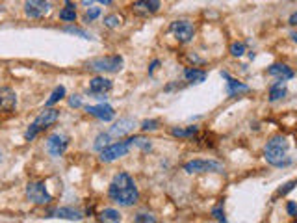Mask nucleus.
Returning <instances> with one entry per match:
<instances>
[{"label":"nucleus","mask_w":297,"mask_h":223,"mask_svg":"<svg viewBox=\"0 0 297 223\" xmlns=\"http://www.w3.org/2000/svg\"><path fill=\"white\" fill-rule=\"evenodd\" d=\"M108 195L119 207H132L137 201V188L128 173H117L110 182Z\"/></svg>","instance_id":"1"},{"label":"nucleus","mask_w":297,"mask_h":223,"mask_svg":"<svg viewBox=\"0 0 297 223\" xmlns=\"http://www.w3.org/2000/svg\"><path fill=\"white\" fill-rule=\"evenodd\" d=\"M288 147L290 143L284 136H273L264 149V157L268 160V164L275 167H286L292 164V158L288 157Z\"/></svg>","instance_id":"2"},{"label":"nucleus","mask_w":297,"mask_h":223,"mask_svg":"<svg viewBox=\"0 0 297 223\" xmlns=\"http://www.w3.org/2000/svg\"><path fill=\"white\" fill-rule=\"evenodd\" d=\"M59 119V110H56V108H45L39 116L35 117V121L32 125H30V128L26 130L25 138L28 141L34 140L37 134L41 132V130H45V128H49L51 125H54L56 121Z\"/></svg>","instance_id":"3"},{"label":"nucleus","mask_w":297,"mask_h":223,"mask_svg":"<svg viewBox=\"0 0 297 223\" xmlns=\"http://www.w3.org/2000/svg\"><path fill=\"white\" fill-rule=\"evenodd\" d=\"M87 67L97 73H117L123 67V58L121 56H102V58H93L87 62Z\"/></svg>","instance_id":"4"},{"label":"nucleus","mask_w":297,"mask_h":223,"mask_svg":"<svg viewBox=\"0 0 297 223\" xmlns=\"http://www.w3.org/2000/svg\"><path fill=\"white\" fill-rule=\"evenodd\" d=\"M186 173H223V164L214 160H191L184 165Z\"/></svg>","instance_id":"5"},{"label":"nucleus","mask_w":297,"mask_h":223,"mask_svg":"<svg viewBox=\"0 0 297 223\" xmlns=\"http://www.w3.org/2000/svg\"><path fill=\"white\" fill-rule=\"evenodd\" d=\"M26 195L35 205H49L52 201V195L47 191V186L43 182H28L26 184Z\"/></svg>","instance_id":"6"},{"label":"nucleus","mask_w":297,"mask_h":223,"mask_svg":"<svg viewBox=\"0 0 297 223\" xmlns=\"http://www.w3.org/2000/svg\"><path fill=\"white\" fill-rule=\"evenodd\" d=\"M171 33L177 37V41L188 43L193 39V33H195V26L193 23H189L186 19H180V21H173L169 26Z\"/></svg>","instance_id":"7"},{"label":"nucleus","mask_w":297,"mask_h":223,"mask_svg":"<svg viewBox=\"0 0 297 223\" xmlns=\"http://www.w3.org/2000/svg\"><path fill=\"white\" fill-rule=\"evenodd\" d=\"M130 147H132V141L130 140L117 141V143L106 145L101 153V160L102 162H113V160H117V158L125 157L128 151H130Z\"/></svg>","instance_id":"8"},{"label":"nucleus","mask_w":297,"mask_h":223,"mask_svg":"<svg viewBox=\"0 0 297 223\" xmlns=\"http://www.w3.org/2000/svg\"><path fill=\"white\" fill-rule=\"evenodd\" d=\"M51 0H25V13L30 19H41L51 11Z\"/></svg>","instance_id":"9"},{"label":"nucleus","mask_w":297,"mask_h":223,"mask_svg":"<svg viewBox=\"0 0 297 223\" xmlns=\"http://www.w3.org/2000/svg\"><path fill=\"white\" fill-rule=\"evenodd\" d=\"M69 147V136L61 132H54L52 136H49L47 140V151L51 153L52 157H61Z\"/></svg>","instance_id":"10"},{"label":"nucleus","mask_w":297,"mask_h":223,"mask_svg":"<svg viewBox=\"0 0 297 223\" xmlns=\"http://www.w3.org/2000/svg\"><path fill=\"white\" fill-rule=\"evenodd\" d=\"M130 9L137 17H149L160 9V0H136Z\"/></svg>","instance_id":"11"},{"label":"nucleus","mask_w":297,"mask_h":223,"mask_svg":"<svg viewBox=\"0 0 297 223\" xmlns=\"http://www.w3.org/2000/svg\"><path fill=\"white\" fill-rule=\"evenodd\" d=\"M17 108V93L11 88H0V112L9 114Z\"/></svg>","instance_id":"12"},{"label":"nucleus","mask_w":297,"mask_h":223,"mask_svg":"<svg viewBox=\"0 0 297 223\" xmlns=\"http://www.w3.org/2000/svg\"><path fill=\"white\" fill-rule=\"evenodd\" d=\"M111 90V80L104 78V76H97L89 82V93L95 95L97 99H106L104 95Z\"/></svg>","instance_id":"13"},{"label":"nucleus","mask_w":297,"mask_h":223,"mask_svg":"<svg viewBox=\"0 0 297 223\" xmlns=\"http://www.w3.org/2000/svg\"><path fill=\"white\" fill-rule=\"evenodd\" d=\"M85 112H87L89 116L101 119V121H111V119L115 117V110H113L110 104H104V102L99 104V106H87Z\"/></svg>","instance_id":"14"},{"label":"nucleus","mask_w":297,"mask_h":223,"mask_svg":"<svg viewBox=\"0 0 297 223\" xmlns=\"http://www.w3.org/2000/svg\"><path fill=\"white\" fill-rule=\"evenodd\" d=\"M134 127H136V121H134V119L123 117V119H119L117 123L111 127L110 136H125V134H130L134 130Z\"/></svg>","instance_id":"15"},{"label":"nucleus","mask_w":297,"mask_h":223,"mask_svg":"<svg viewBox=\"0 0 297 223\" xmlns=\"http://www.w3.org/2000/svg\"><path fill=\"white\" fill-rule=\"evenodd\" d=\"M223 78L227 80V93H229V97H236L238 93H247V91H249V86L238 82L234 78H230L229 73H223Z\"/></svg>","instance_id":"16"},{"label":"nucleus","mask_w":297,"mask_h":223,"mask_svg":"<svg viewBox=\"0 0 297 223\" xmlns=\"http://www.w3.org/2000/svg\"><path fill=\"white\" fill-rule=\"evenodd\" d=\"M268 73L271 74V76H277L280 82L294 78V71L288 65H284V64H275V65H271L268 69Z\"/></svg>","instance_id":"17"},{"label":"nucleus","mask_w":297,"mask_h":223,"mask_svg":"<svg viewBox=\"0 0 297 223\" xmlns=\"http://www.w3.org/2000/svg\"><path fill=\"white\" fill-rule=\"evenodd\" d=\"M52 214L56 216V218H61V220H71V222H78V220H82V212L77 210V208H71V207L56 208Z\"/></svg>","instance_id":"18"},{"label":"nucleus","mask_w":297,"mask_h":223,"mask_svg":"<svg viewBox=\"0 0 297 223\" xmlns=\"http://www.w3.org/2000/svg\"><path fill=\"white\" fill-rule=\"evenodd\" d=\"M197 132H199L197 127H175V128H171V136H175V138H193Z\"/></svg>","instance_id":"19"},{"label":"nucleus","mask_w":297,"mask_h":223,"mask_svg":"<svg viewBox=\"0 0 297 223\" xmlns=\"http://www.w3.org/2000/svg\"><path fill=\"white\" fill-rule=\"evenodd\" d=\"M184 76H186V80L193 84H201L206 80V73L204 71H199V69H186L184 71Z\"/></svg>","instance_id":"20"},{"label":"nucleus","mask_w":297,"mask_h":223,"mask_svg":"<svg viewBox=\"0 0 297 223\" xmlns=\"http://www.w3.org/2000/svg\"><path fill=\"white\" fill-rule=\"evenodd\" d=\"M59 19H61V21H75V19H77L75 6H73L69 0H65V8L59 11Z\"/></svg>","instance_id":"21"},{"label":"nucleus","mask_w":297,"mask_h":223,"mask_svg":"<svg viewBox=\"0 0 297 223\" xmlns=\"http://www.w3.org/2000/svg\"><path fill=\"white\" fill-rule=\"evenodd\" d=\"M282 97H286V88H284V82L275 84V86H271V90H270V99L271 100H279L282 99Z\"/></svg>","instance_id":"22"},{"label":"nucleus","mask_w":297,"mask_h":223,"mask_svg":"<svg viewBox=\"0 0 297 223\" xmlns=\"http://www.w3.org/2000/svg\"><path fill=\"white\" fill-rule=\"evenodd\" d=\"M101 220L102 222H121V214L113 208H104L101 212Z\"/></svg>","instance_id":"23"},{"label":"nucleus","mask_w":297,"mask_h":223,"mask_svg":"<svg viewBox=\"0 0 297 223\" xmlns=\"http://www.w3.org/2000/svg\"><path fill=\"white\" fill-rule=\"evenodd\" d=\"M65 97V88L63 86H58L56 90L52 91V95H51V99L47 100V106H52V104H56L58 100H61Z\"/></svg>","instance_id":"24"},{"label":"nucleus","mask_w":297,"mask_h":223,"mask_svg":"<svg viewBox=\"0 0 297 223\" xmlns=\"http://www.w3.org/2000/svg\"><path fill=\"white\" fill-rule=\"evenodd\" d=\"M130 141H132V145L143 149V151H151V147H153V145H151V141L141 138V136H134V138H130Z\"/></svg>","instance_id":"25"},{"label":"nucleus","mask_w":297,"mask_h":223,"mask_svg":"<svg viewBox=\"0 0 297 223\" xmlns=\"http://www.w3.org/2000/svg\"><path fill=\"white\" fill-rule=\"evenodd\" d=\"M110 132L108 134H99V136H97V141H95V149H97V151H102V149L106 147V145H110V143H108V141H110Z\"/></svg>","instance_id":"26"},{"label":"nucleus","mask_w":297,"mask_h":223,"mask_svg":"<svg viewBox=\"0 0 297 223\" xmlns=\"http://www.w3.org/2000/svg\"><path fill=\"white\" fill-rule=\"evenodd\" d=\"M243 52H245V45L243 43H232V47H230V54L232 56H243Z\"/></svg>","instance_id":"27"},{"label":"nucleus","mask_w":297,"mask_h":223,"mask_svg":"<svg viewBox=\"0 0 297 223\" xmlns=\"http://www.w3.org/2000/svg\"><path fill=\"white\" fill-rule=\"evenodd\" d=\"M67 33H75V35H80V37H84V39H91V35L84 30H80V28H75V26H67V28H63Z\"/></svg>","instance_id":"28"},{"label":"nucleus","mask_w":297,"mask_h":223,"mask_svg":"<svg viewBox=\"0 0 297 223\" xmlns=\"http://www.w3.org/2000/svg\"><path fill=\"white\" fill-rule=\"evenodd\" d=\"M104 25L108 26V28H115V26L121 25V19L117 15H108L104 17Z\"/></svg>","instance_id":"29"},{"label":"nucleus","mask_w":297,"mask_h":223,"mask_svg":"<svg viewBox=\"0 0 297 223\" xmlns=\"http://www.w3.org/2000/svg\"><path fill=\"white\" fill-rule=\"evenodd\" d=\"M296 186H297V179H294V181L286 182V184H284V186H282V188H280V190L277 191V193H279V195H286V193H288V191L294 190Z\"/></svg>","instance_id":"30"},{"label":"nucleus","mask_w":297,"mask_h":223,"mask_svg":"<svg viewBox=\"0 0 297 223\" xmlns=\"http://www.w3.org/2000/svg\"><path fill=\"white\" fill-rule=\"evenodd\" d=\"M158 119H151V121H143V123H141V130H145V132H147V130H156V128H158Z\"/></svg>","instance_id":"31"},{"label":"nucleus","mask_w":297,"mask_h":223,"mask_svg":"<svg viewBox=\"0 0 297 223\" xmlns=\"http://www.w3.org/2000/svg\"><path fill=\"white\" fill-rule=\"evenodd\" d=\"M99 15H101V8H93V6H89L87 11H85V19H87V21H93V19H97Z\"/></svg>","instance_id":"32"},{"label":"nucleus","mask_w":297,"mask_h":223,"mask_svg":"<svg viewBox=\"0 0 297 223\" xmlns=\"http://www.w3.org/2000/svg\"><path fill=\"white\" fill-rule=\"evenodd\" d=\"M134 222H137V223H141V222L154 223V222H156V218H154V216H151V214H136V216H134Z\"/></svg>","instance_id":"33"},{"label":"nucleus","mask_w":297,"mask_h":223,"mask_svg":"<svg viewBox=\"0 0 297 223\" xmlns=\"http://www.w3.org/2000/svg\"><path fill=\"white\" fill-rule=\"evenodd\" d=\"M212 216H214V220H217V222H227V218H225V212H223V208H221V207L214 208Z\"/></svg>","instance_id":"34"},{"label":"nucleus","mask_w":297,"mask_h":223,"mask_svg":"<svg viewBox=\"0 0 297 223\" xmlns=\"http://www.w3.org/2000/svg\"><path fill=\"white\" fill-rule=\"evenodd\" d=\"M286 212H288L290 216H297V203L288 201V205H286Z\"/></svg>","instance_id":"35"},{"label":"nucleus","mask_w":297,"mask_h":223,"mask_svg":"<svg viewBox=\"0 0 297 223\" xmlns=\"http://www.w3.org/2000/svg\"><path fill=\"white\" fill-rule=\"evenodd\" d=\"M69 104H71L73 108H80L82 106V99H80L78 95H73V97L69 99Z\"/></svg>","instance_id":"36"},{"label":"nucleus","mask_w":297,"mask_h":223,"mask_svg":"<svg viewBox=\"0 0 297 223\" xmlns=\"http://www.w3.org/2000/svg\"><path fill=\"white\" fill-rule=\"evenodd\" d=\"M290 25H292V26H297V11H296V13H294L292 17H290Z\"/></svg>","instance_id":"37"},{"label":"nucleus","mask_w":297,"mask_h":223,"mask_svg":"<svg viewBox=\"0 0 297 223\" xmlns=\"http://www.w3.org/2000/svg\"><path fill=\"white\" fill-rule=\"evenodd\" d=\"M97 2H101V4H104V6H110L111 0H97Z\"/></svg>","instance_id":"38"},{"label":"nucleus","mask_w":297,"mask_h":223,"mask_svg":"<svg viewBox=\"0 0 297 223\" xmlns=\"http://www.w3.org/2000/svg\"><path fill=\"white\" fill-rule=\"evenodd\" d=\"M290 37L294 39V43H297V33H296V32H294V33H290Z\"/></svg>","instance_id":"39"},{"label":"nucleus","mask_w":297,"mask_h":223,"mask_svg":"<svg viewBox=\"0 0 297 223\" xmlns=\"http://www.w3.org/2000/svg\"><path fill=\"white\" fill-rule=\"evenodd\" d=\"M82 4L84 6H91V0H82Z\"/></svg>","instance_id":"40"}]
</instances>
